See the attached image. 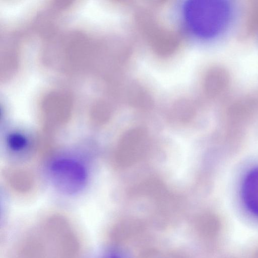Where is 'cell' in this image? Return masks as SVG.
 <instances>
[{
  "mask_svg": "<svg viewBox=\"0 0 258 258\" xmlns=\"http://www.w3.org/2000/svg\"><path fill=\"white\" fill-rule=\"evenodd\" d=\"M242 201L246 209L258 217V168L250 170L241 186Z\"/></svg>",
  "mask_w": 258,
  "mask_h": 258,
  "instance_id": "3",
  "label": "cell"
},
{
  "mask_svg": "<svg viewBox=\"0 0 258 258\" xmlns=\"http://www.w3.org/2000/svg\"><path fill=\"white\" fill-rule=\"evenodd\" d=\"M49 176L56 190L66 195H74L81 191L88 179L84 165L71 158H59L54 160L49 167Z\"/></svg>",
  "mask_w": 258,
  "mask_h": 258,
  "instance_id": "2",
  "label": "cell"
},
{
  "mask_svg": "<svg viewBox=\"0 0 258 258\" xmlns=\"http://www.w3.org/2000/svg\"><path fill=\"white\" fill-rule=\"evenodd\" d=\"M183 17L188 28L203 38L214 37L228 25L231 8L222 0H193L183 8Z\"/></svg>",
  "mask_w": 258,
  "mask_h": 258,
  "instance_id": "1",
  "label": "cell"
},
{
  "mask_svg": "<svg viewBox=\"0 0 258 258\" xmlns=\"http://www.w3.org/2000/svg\"><path fill=\"white\" fill-rule=\"evenodd\" d=\"M97 258H122L119 255L114 253H109L102 255Z\"/></svg>",
  "mask_w": 258,
  "mask_h": 258,
  "instance_id": "5",
  "label": "cell"
},
{
  "mask_svg": "<svg viewBox=\"0 0 258 258\" xmlns=\"http://www.w3.org/2000/svg\"><path fill=\"white\" fill-rule=\"evenodd\" d=\"M7 143L11 150L19 152L27 147L28 140L23 134L19 132H13L7 137Z\"/></svg>",
  "mask_w": 258,
  "mask_h": 258,
  "instance_id": "4",
  "label": "cell"
}]
</instances>
